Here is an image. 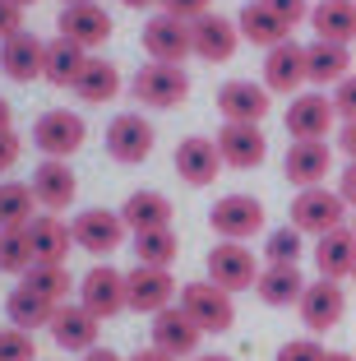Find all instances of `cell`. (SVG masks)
I'll list each match as a JSON object with an SVG mask.
<instances>
[{
  "instance_id": "6da1fadb",
  "label": "cell",
  "mask_w": 356,
  "mask_h": 361,
  "mask_svg": "<svg viewBox=\"0 0 356 361\" xmlns=\"http://www.w3.org/2000/svg\"><path fill=\"white\" fill-rule=\"evenodd\" d=\"M287 218L305 236H329L338 227H347V200L338 190H329V185H310V190H296Z\"/></svg>"
},
{
  "instance_id": "7a4b0ae2",
  "label": "cell",
  "mask_w": 356,
  "mask_h": 361,
  "mask_svg": "<svg viewBox=\"0 0 356 361\" xmlns=\"http://www.w3.org/2000/svg\"><path fill=\"white\" fill-rule=\"evenodd\" d=\"M130 93H135L139 106H157V111H171L190 97V75L185 65H162V61H148L135 79H130Z\"/></svg>"
},
{
  "instance_id": "3957f363",
  "label": "cell",
  "mask_w": 356,
  "mask_h": 361,
  "mask_svg": "<svg viewBox=\"0 0 356 361\" xmlns=\"http://www.w3.org/2000/svg\"><path fill=\"white\" fill-rule=\"evenodd\" d=\"M180 310H185L204 334H227L236 324V306H231V292H222L218 283L200 278V283H185L180 287Z\"/></svg>"
},
{
  "instance_id": "277c9868",
  "label": "cell",
  "mask_w": 356,
  "mask_h": 361,
  "mask_svg": "<svg viewBox=\"0 0 356 361\" xmlns=\"http://www.w3.org/2000/svg\"><path fill=\"white\" fill-rule=\"evenodd\" d=\"M88 139V126L79 111H65V106H56V111H42V116L32 121V144L42 149V158H65L70 162L74 153L84 149Z\"/></svg>"
},
{
  "instance_id": "5b68a950",
  "label": "cell",
  "mask_w": 356,
  "mask_h": 361,
  "mask_svg": "<svg viewBox=\"0 0 356 361\" xmlns=\"http://www.w3.org/2000/svg\"><path fill=\"white\" fill-rule=\"evenodd\" d=\"M209 227L218 232V241H250L264 232V204L254 195H222L209 209Z\"/></svg>"
},
{
  "instance_id": "8992f818",
  "label": "cell",
  "mask_w": 356,
  "mask_h": 361,
  "mask_svg": "<svg viewBox=\"0 0 356 361\" xmlns=\"http://www.w3.org/2000/svg\"><path fill=\"white\" fill-rule=\"evenodd\" d=\"M176 297H180V287H176V278H171V269L135 264L125 274V301L139 315H162L167 306H176Z\"/></svg>"
},
{
  "instance_id": "52a82bcc",
  "label": "cell",
  "mask_w": 356,
  "mask_h": 361,
  "mask_svg": "<svg viewBox=\"0 0 356 361\" xmlns=\"http://www.w3.org/2000/svg\"><path fill=\"white\" fill-rule=\"evenodd\" d=\"M204 269H209V283H218L222 292H245L259 278V259L245 241H218L204 259Z\"/></svg>"
},
{
  "instance_id": "ba28073f",
  "label": "cell",
  "mask_w": 356,
  "mask_h": 361,
  "mask_svg": "<svg viewBox=\"0 0 356 361\" xmlns=\"http://www.w3.org/2000/svg\"><path fill=\"white\" fill-rule=\"evenodd\" d=\"M153 144H157V130L144 121V111H121L106 126V153L116 162H125V167L153 158Z\"/></svg>"
},
{
  "instance_id": "9c48e42d",
  "label": "cell",
  "mask_w": 356,
  "mask_h": 361,
  "mask_svg": "<svg viewBox=\"0 0 356 361\" xmlns=\"http://www.w3.org/2000/svg\"><path fill=\"white\" fill-rule=\"evenodd\" d=\"M74 232V245L79 250H88V255H111L116 245L125 241V218H121V209H84L79 218L70 223Z\"/></svg>"
},
{
  "instance_id": "30bf717a",
  "label": "cell",
  "mask_w": 356,
  "mask_h": 361,
  "mask_svg": "<svg viewBox=\"0 0 356 361\" xmlns=\"http://www.w3.org/2000/svg\"><path fill=\"white\" fill-rule=\"evenodd\" d=\"M32 200H37V209L42 213H61L74 204V195H79V176H74V167L65 158H42L37 167H32Z\"/></svg>"
},
{
  "instance_id": "8fae6325",
  "label": "cell",
  "mask_w": 356,
  "mask_h": 361,
  "mask_svg": "<svg viewBox=\"0 0 356 361\" xmlns=\"http://www.w3.org/2000/svg\"><path fill=\"white\" fill-rule=\"evenodd\" d=\"M301 319H305V329L310 334H329V329H338L343 324V315H347V292H343V283H333V278H314L310 287L301 292Z\"/></svg>"
},
{
  "instance_id": "7c38bea8",
  "label": "cell",
  "mask_w": 356,
  "mask_h": 361,
  "mask_svg": "<svg viewBox=\"0 0 356 361\" xmlns=\"http://www.w3.org/2000/svg\"><path fill=\"white\" fill-rule=\"evenodd\" d=\"M51 338H56V348H65V352H93L97 348V334H102V319L93 315V310L84 306V301H65V306H56V315H51Z\"/></svg>"
},
{
  "instance_id": "4fadbf2b",
  "label": "cell",
  "mask_w": 356,
  "mask_h": 361,
  "mask_svg": "<svg viewBox=\"0 0 356 361\" xmlns=\"http://www.w3.org/2000/svg\"><path fill=\"white\" fill-rule=\"evenodd\" d=\"M144 51L148 61H162V65H185V56H195L190 47V23L176 19V14H153L144 23Z\"/></svg>"
},
{
  "instance_id": "5bb4252c",
  "label": "cell",
  "mask_w": 356,
  "mask_h": 361,
  "mask_svg": "<svg viewBox=\"0 0 356 361\" xmlns=\"http://www.w3.org/2000/svg\"><path fill=\"white\" fill-rule=\"evenodd\" d=\"M79 301H84L97 319H111V315H121V310H130V301H125V274L111 269V264H93L84 278H79Z\"/></svg>"
},
{
  "instance_id": "9a60e30c",
  "label": "cell",
  "mask_w": 356,
  "mask_h": 361,
  "mask_svg": "<svg viewBox=\"0 0 356 361\" xmlns=\"http://www.w3.org/2000/svg\"><path fill=\"white\" fill-rule=\"evenodd\" d=\"M56 32H61V37H70L74 47H84V51L93 56L97 47H102L106 37L116 32V23H111V14H106L97 0H93V5H61Z\"/></svg>"
},
{
  "instance_id": "2e32d148",
  "label": "cell",
  "mask_w": 356,
  "mask_h": 361,
  "mask_svg": "<svg viewBox=\"0 0 356 361\" xmlns=\"http://www.w3.org/2000/svg\"><path fill=\"white\" fill-rule=\"evenodd\" d=\"M190 47H195V56L209 65H222L236 56V47H241V28H236V19H227V14H204V19L190 23Z\"/></svg>"
},
{
  "instance_id": "e0dca14e",
  "label": "cell",
  "mask_w": 356,
  "mask_h": 361,
  "mask_svg": "<svg viewBox=\"0 0 356 361\" xmlns=\"http://www.w3.org/2000/svg\"><path fill=\"white\" fill-rule=\"evenodd\" d=\"M333 121H338V106H333L329 93H296L292 106H287V116H283V126H287L292 139H329Z\"/></svg>"
},
{
  "instance_id": "ac0fdd59",
  "label": "cell",
  "mask_w": 356,
  "mask_h": 361,
  "mask_svg": "<svg viewBox=\"0 0 356 361\" xmlns=\"http://www.w3.org/2000/svg\"><path fill=\"white\" fill-rule=\"evenodd\" d=\"M301 84H310L305 75V47L301 42H278L273 51H264V88L269 93H283V97H296Z\"/></svg>"
},
{
  "instance_id": "d6986e66",
  "label": "cell",
  "mask_w": 356,
  "mask_h": 361,
  "mask_svg": "<svg viewBox=\"0 0 356 361\" xmlns=\"http://www.w3.org/2000/svg\"><path fill=\"white\" fill-rule=\"evenodd\" d=\"M218 153H222V167H236V171H250L269 158V139H264L259 126H241V121H227L218 130Z\"/></svg>"
},
{
  "instance_id": "ffe728a7",
  "label": "cell",
  "mask_w": 356,
  "mask_h": 361,
  "mask_svg": "<svg viewBox=\"0 0 356 361\" xmlns=\"http://www.w3.org/2000/svg\"><path fill=\"white\" fill-rule=\"evenodd\" d=\"M200 338H204V329L180 306H167L162 315H153V348H162L167 357H176V361L200 357Z\"/></svg>"
},
{
  "instance_id": "44dd1931",
  "label": "cell",
  "mask_w": 356,
  "mask_h": 361,
  "mask_svg": "<svg viewBox=\"0 0 356 361\" xmlns=\"http://www.w3.org/2000/svg\"><path fill=\"white\" fill-rule=\"evenodd\" d=\"M269 88L254 84V79H227L218 88V111L222 121H241V126H259L269 116Z\"/></svg>"
},
{
  "instance_id": "7402d4cb",
  "label": "cell",
  "mask_w": 356,
  "mask_h": 361,
  "mask_svg": "<svg viewBox=\"0 0 356 361\" xmlns=\"http://www.w3.org/2000/svg\"><path fill=\"white\" fill-rule=\"evenodd\" d=\"M329 162H333V144H324V139H292L283 171L296 190H310V185H319L329 176Z\"/></svg>"
},
{
  "instance_id": "603a6c76",
  "label": "cell",
  "mask_w": 356,
  "mask_h": 361,
  "mask_svg": "<svg viewBox=\"0 0 356 361\" xmlns=\"http://www.w3.org/2000/svg\"><path fill=\"white\" fill-rule=\"evenodd\" d=\"M42 65H47V42L32 37L28 28L14 32L10 42H0V70H5V79H14V84L42 79Z\"/></svg>"
},
{
  "instance_id": "cb8c5ba5",
  "label": "cell",
  "mask_w": 356,
  "mask_h": 361,
  "mask_svg": "<svg viewBox=\"0 0 356 361\" xmlns=\"http://www.w3.org/2000/svg\"><path fill=\"white\" fill-rule=\"evenodd\" d=\"M310 255H314L319 278H333V283L352 278V269H356V232H352V223L338 227V232H329V236H314Z\"/></svg>"
},
{
  "instance_id": "d4e9b609",
  "label": "cell",
  "mask_w": 356,
  "mask_h": 361,
  "mask_svg": "<svg viewBox=\"0 0 356 361\" xmlns=\"http://www.w3.org/2000/svg\"><path fill=\"white\" fill-rule=\"evenodd\" d=\"M305 75H310L314 88H329V84L338 88L347 75H352V47L314 37V42L305 47Z\"/></svg>"
},
{
  "instance_id": "484cf974",
  "label": "cell",
  "mask_w": 356,
  "mask_h": 361,
  "mask_svg": "<svg viewBox=\"0 0 356 361\" xmlns=\"http://www.w3.org/2000/svg\"><path fill=\"white\" fill-rule=\"evenodd\" d=\"M218 167H222V153L213 139H200L190 135L176 144V176L185 180V185H209V180H218Z\"/></svg>"
},
{
  "instance_id": "4316f807",
  "label": "cell",
  "mask_w": 356,
  "mask_h": 361,
  "mask_svg": "<svg viewBox=\"0 0 356 361\" xmlns=\"http://www.w3.org/2000/svg\"><path fill=\"white\" fill-rule=\"evenodd\" d=\"M28 245H32V264H65V255H70V245H74V232L56 213H42V218L28 223Z\"/></svg>"
},
{
  "instance_id": "83f0119b",
  "label": "cell",
  "mask_w": 356,
  "mask_h": 361,
  "mask_svg": "<svg viewBox=\"0 0 356 361\" xmlns=\"http://www.w3.org/2000/svg\"><path fill=\"white\" fill-rule=\"evenodd\" d=\"M305 278L296 264H264L259 278H254V297L264 301V306H301V292H305Z\"/></svg>"
},
{
  "instance_id": "f1b7e54d",
  "label": "cell",
  "mask_w": 356,
  "mask_h": 361,
  "mask_svg": "<svg viewBox=\"0 0 356 361\" xmlns=\"http://www.w3.org/2000/svg\"><path fill=\"white\" fill-rule=\"evenodd\" d=\"M236 28H241V42L264 47V51H273L278 42H287V37H292V28H287V23L278 19L264 0H250V5L236 14Z\"/></svg>"
},
{
  "instance_id": "f546056e",
  "label": "cell",
  "mask_w": 356,
  "mask_h": 361,
  "mask_svg": "<svg viewBox=\"0 0 356 361\" xmlns=\"http://www.w3.org/2000/svg\"><path fill=\"white\" fill-rule=\"evenodd\" d=\"M310 28H314V37H324V42L352 47L356 42V0H319L310 10Z\"/></svg>"
},
{
  "instance_id": "4dcf8cb0",
  "label": "cell",
  "mask_w": 356,
  "mask_h": 361,
  "mask_svg": "<svg viewBox=\"0 0 356 361\" xmlns=\"http://www.w3.org/2000/svg\"><path fill=\"white\" fill-rule=\"evenodd\" d=\"M79 102H88V106H106L116 93H121V70H116L111 61H102V56H88V65L79 70V79H74V88H70Z\"/></svg>"
},
{
  "instance_id": "1f68e13d",
  "label": "cell",
  "mask_w": 356,
  "mask_h": 361,
  "mask_svg": "<svg viewBox=\"0 0 356 361\" xmlns=\"http://www.w3.org/2000/svg\"><path fill=\"white\" fill-rule=\"evenodd\" d=\"M121 218H125L130 232H153V227H171V200L162 190H135L121 204Z\"/></svg>"
},
{
  "instance_id": "d6a6232c",
  "label": "cell",
  "mask_w": 356,
  "mask_h": 361,
  "mask_svg": "<svg viewBox=\"0 0 356 361\" xmlns=\"http://www.w3.org/2000/svg\"><path fill=\"white\" fill-rule=\"evenodd\" d=\"M5 315H10L14 329H47L51 315H56V301H47L42 292H32L28 283H19L10 297H5Z\"/></svg>"
},
{
  "instance_id": "836d02e7",
  "label": "cell",
  "mask_w": 356,
  "mask_h": 361,
  "mask_svg": "<svg viewBox=\"0 0 356 361\" xmlns=\"http://www.w3.org/2000/svg\"><path fill=\"white\" fill-rule=\"evenodd\" d=\"M88 65V51L84 47H74L70 37H56V42H47V65H42V79L51 88H74V79H79V70Z\"/></svg>"
},
{
  "instance_id": "e575fe53",
  "label": "cell",
  "mask_w": 356,
  "mask_h": 361,
  "mask_svg": "<svg viewBox=\"0 0 356 361\" xmlns=\"http://www.w3.org/2000/svg\"><path fill=\"white\" fill-rule=\"evenodd\" d=\"M32 185L23 180H5L0 185V232H19V227L32 223Z\"/></svg>"
},
{
  "instance_id": "d590c367",
  "label": "cell",
  "mask_w": 356,
  "mask_h": 361,
  "mask_svg": "<svg viewBox=\"0 0 356 361\" xmlns=\"http://www.w3.org/2000/svg\"><path fill=\"white\" fill-rule=\"evenodd\" d=\"M176 232L171 227H153V232H135V264H153V269H171L176 259Z\"/></svg>"
},
{
  "instance_id": "8d00e7d4",
  "label": "cell",
  "mask_w": 356,
  "mask_h": 361,
  "mask_svg": "<svg viewBox=\"0 0 356 361\" xmlns=\"http://www.w3.org/2000/svg\"><path fill=\"white\" fill-rule=\"evenodd\" d=\"M23 283H28L32 292H42L47 301H56V306H65V301H70V292H74L70 269H65V264H32L28 274H23Z\"/></svg>"
},
{
  "instance_id": "74e56055",
  "label": "cell",
  "mask_w": 356,
  "mask_h": 361,
  "mask_svg": "<svg viewBox=\"0 0 356 361\" xmlns=\"http://www.w3.org/2000/svg\"><path fill=\"white\" fill-rule=\"evenodd\" d=\"M305 255V232L301 227H273L269 236H264V264H296V259Z\"/></svg>"
},
{
  "instance_id": "f35d334b",
  "label": "cell",
  "mask_w": 356,
  "mask_h": 361,
  "mask_svg": "<svg viewBox=\"0 0 356 361\" xmlns=\"http://www.w3.org/2000/svg\"><path fill=\"white\" fill-rule=\"evenodd\" d=\"M32 269V245H28V227L19 232H0V274L23 278Z\"/></svg>"
},
{
  "instance_id": "ab89813d",
  "label": "cell",
  "mask_w": 356,
  "mask_h": 361,
  "mask_svg": "<svg viewBox=\"0 0 356 361\" xmlns=\"http://www.w3.org/2000/svg\"><path fill=\"white\" fill-rule=\"evenodd\" d=\"M0 361H37V343L28 329H0Z\"/></svg>"
},
{
  "instance_id": "60d3db41",
  "label": "cell",
  "mask_w": 356,
  "mask_h": 361,
  "mask_svg": "<svg viewBox=\"0 0 356 361\" xmlns=\"http://www.w3.org/2000/svg\"><path fill=\"white\" fill-rule=\"evenodd\" d=\"M329 352H324V343L319 338H292V343H283L278 348V357L273 361H324Z\"/></svg>"
},
{
  "instance_id": "b9f144b4",
  "label": "cell",
  "mask_w": 356,
  "mask_h": 361,
  "mask_svg": "<svg viewBox=\"0 0 356 361\" xmlns=\"http://www.w3.org/2000/svg\"><path fill=\"white\" fill-rule=\"evenodd\" d=\"M264 5H269V10L278 14V19H283L287 28H296V23H305V19H310V10H314L310 0H264Z\"/></svg>"
},
{
  "instance_id": "7bdbcfd3",
  "label": "cell",
  "mask_w": 356,
  "mask_h": 361,
  "mask_svg": "<svg viewBox=\"0 0 356 361\" xmlns=\"http://www.w3.org/2000/svg\"><path fill=\"white\" fill-rule=\"evenodd\" d=\"M209 10H213V0H162V14H176V19H185V23L204 19Z\"/></svg>"
},
{
  "instance_id": "ee69618b",
  "label": "cell",
  "mask_w": 356,
  "mask_h": 361,
  "mask_svg": "<svg viewBox=\"0 0 356 361\" xmlns=\"http://www.w3.org/2000/svg\"><path fill=\"white\" fill-rule=\"evenodd\" d=\"M333 106H338L343 121H356V75H347L343 84L333 88Z\"/></svg>"
},
{
  "instance_id": "f6af8a7d",
  "label": "cell",
  "mask_w": 356,
  "mask_h": 361,
  "mask_svg": "<svg viewBox=\"0 0 356 361\" xmlns=\"http://www.w3.org/2000/svg\"><path fill=\"white\" fill-rule=\"evenodd\" d=\"M14 32H23V5L0 0V42H10Z\"/></svg>"
},
{
  "instance_id": "bcb514c9",
  "label": "cell",
  "mask_w": 356,
  "mask_h": 361,
  "mask_svg": "<svg viewBox=\"0 0 356 361\" xmlns=\"http://www.w3.org/2000/svg\"><path fill=\"white\" fill-rule=\"evenodd\" d=\"M19 153H23L19 135H14V130H5V135H0V176H5V171H14V162H19Z\"/></svg>"
},
{
  "instance_id": "7dc6e473",
  "label": "cell",
  "mask_w": 356,
  "mask_h": 361,
  "mask_svg": "<svg viewBox=\"0 0 356 361\" xmlns=\"http://www.w3.org/2000/svg\"><path fill=\"white\" fill-rule=\"evenodd\" d=\"M338 195L356 209V162H347V167H343V176H338Z\"/></svg>"
},
{
  "instance_id": "c3c4849f",
  "label": "cell",
  "mask_w": 356,
  "mask_h": 361,
  "mask_svg": "<svg viewBox=\"0 0 356 361\" xmlns=\"http://www.w3.org/2000/svg\"><path fill=\"white\" fill-rule=\"evenodd\" d=\"M338 149L356 162V121H343V130H338Z\"/></svg>"
},
{
  "instance_id": "681fc988",
  "label": "cell",
  "mask_w": 356,
  "mask_h": 361,
  "mask_svg": "<svg viewBox=\"0 0 356 361\" xmlns=\"http://www.w3.org/2000/svg\"><path fill=\"white\" fill-rule=\"evenodd\" d=\"M130 361H176V357H167L162 348H153V343H148V348H139V352H135Z\"/></svg>"
},
{
  "instance_id": "f907efd6",
  "label": "cell",
  "mask_w": 356,
  "mask_h": 361,
  "mask_svg": "<svg viewBox=\"0 0 356 361\" xmlns=\"http://www.w3.org/2000/svg\"><path fill=\"white\" fill-rule=\"evenodd\" d=\"M5 130H14V106L0 97V135H5Z\"/></svg>"
},
{
  "instance_id": "816d5d0a",
  "label": "cell",
  "mask_w": 356,
  "mask_h": 361,
  "mask_svg": "<svg viewBox=\"0 0 356 361\" xmlns=\"http://www.w3.org/2000/svg\"><path fill=\"white\" fill-rule=\"evenodd\" d=\"M84 361H125V357H116L111 348H93V352H84Z\"/></svg>"
},
{
  "instance_id": "f5cc1de1",
  "label": "cell",
  "mask_w": 356,
  "mask_h": 361,
  "mask_svg": "<svg viewBox=\"0 0 356 361\" xmlns=\"http://www.w3.org/2000/svg\"><path fill=\"white\" fill-rule=\"evenodd\" d=\"M125 10H153V5H162V0H121Z\"/></svg>"
},
{
  "instance_id": "db71d44e",
  "label": "cell",
  "mask_w": 356,
  "mask_h": 361,
  "mask_svg": "<svg viewBox=\"0 0 356 361\" xmlns=\"http://www.w3.org/2000/svg\"><path fill=\"white\" fill-rule=\"evenodd\" d=\"M190 361H236V357H227V352H200V357H190Z\"/></svg>"
},
{
  "instance_id": "11a10c76",
  "label": "cell",
  "mask_w": 356,
  "mask_h": 361,
  "mask_svg": "<svg viewBox=\"0 0 356 361\" xmlns=\"http://www.w3.org/2000/svg\"><path fill=\"white\" fill-rule=\"evenodd\" d=\"M324 361H356V357H352V352H329Z\"/></svg>"
},
{
  "instance_id": "9f6ffc18",
  "label": "cell",
  "mask_w": 356,
  "mask_h": 361,
  "mask_svg": "<svg viewBox=\"0 0 356 361\" xmlns=\"http://www.w3.org/2000/svg\"><path fill=\"white\" fill-rule=\"evenodd\" d=\"M61 5H93V0H61Z\"/></svg>"
},
{
  "instance_id": "6f0895ef",
  "label": "cell",
  "mask_w": 356,
  "mask_h": 361,
  "mask_svg": "<svg viewBox=\"0 0 356 361\" xmlns=\"http://www.w3.org/2000/svg\"><path fill=\"white\" fill-rule=\"evenodd\" d=\"M14 5H23V10H28V5H37V0H14Z\"/></svg>"
},
{
  "instance_id": "680465c9",
  "label": "cell",
  "mask_w": 356,
  "mask_h": 361,
  "mask_svg": "<svg viewBox=\"0 0 356 361\" xmlns=\"http://www.w3.org/2000/svg\"><path fill=\"white\" fill-rule=\"evenodd\" d=\"M352 232H356V218H352Z\"/></svg>"
},
{
  "instance_id": "91938a15",
  "label": "cell",
  "mask_w": 356,
  "mask_h": 361,
  "mask_svg": "<svg viewBox=\"0 0 356 361\" xmlns=\"http://www.w3.org/2000/svg\"><path fill=\"white\" fill-rule=\"evenodd\" d=\"M352 283H356V269H352Z\"/></svg>"
}]
</instances>
